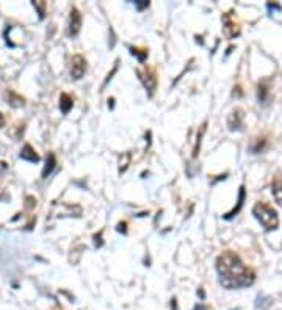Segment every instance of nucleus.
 <instances>
[{
	"instance_id": "obj_6",
	"label": "nucleus",
	"mask_w": 282,
	"mask_h": 310,
	"mask_svg": "<svg viewBox=\"0 0 282 310\" xmlns=\"http://www.w3.org/2000/svg\"><path fill=\"white\" fill-rule=\"evenodd\" d=\"M138 76H140V78H141V81L144 83V86H146L151 93L154 89H156V85H157V78L154 77V74L152 72H149V71H138Z\"/></svg>"
},
{
	"instance_id": "obj_11",
	"label": "nucleus",
	"mask_w": 282,
	"mask_h": 310,
	"mask_svg": "<svg viewBox=\"0 0 282 310\" xmlns=\"http://www.w3.org/2000/svg\"><path fill=\"white\" fill-rule=\"evenodd\" d=\"M72 99L68 96V94H61V97H60V108H61V112L63 113H69V110L72 108Z\"/></svg>"
},
{
	"instance_id": "obj_16",
	"label": "nucleus",
	"mask_w": 282,
	"mask_h": 310,
	"mask_svg": "<svg viewBox=\"0 0 282 310\" xmlns=\"http://www.w3.org/2000/svg\"><path fill=\"white\" fill-rule=\"evenodd\" d=\"M3 125H5V117L2 113H0V127H3Z\"/></svg>"
},
{
	"instance_id": "obj_9",
	"label": "nucleus",
	"mask_w": 282,
	"mask_h": 310,
	"mask_svg": "<svg viewBox=\"0 0 282 310\" xmlns=\"http://www.w3.org/2000/svg\"><path fill=\"white\" fill-rule=\"evenodd\" d=\"M271 191H273V196L276 199V202L279 205H282V179H279V177L275 179V182H273V185H271Z\"/></svg>"
},
{
	"instance_id": "obj_15",
	"label": "nucleus",
	"mask_w": 282,
	"mask_h": 310,
	"mask_svg": "<svg viewBox=\"0 0 282 310\" xmlns=\"http://www.w3.org/2000/svg\"><path fill=\"white\" fill-rule=\"evenodd\" d=\"M136 6H138V10H143V8H148V6H149V2H143V3H136Z\"/></svg>"
},
{
	"instance_id": "obj_13",
	"label": "nucleus",
	"mask_w": 282,
	"mask_h": 310,
	"mask_svg": "<svg viewBox=\"0 0 282 310\" xmlns=\"http://www.w3.org/2000/svg\"><path fill=\"white\" fill-rule=\"evenodd\" d=\"M267 94H268V89L265 86H259V100L260 102H265Z\"/></svg>"
},
{
	"instance_id": "obj_10",
	"label": "nucleus",
	"mask_w": 282,
	"mask_h": 310,
	"mask_svg": "<svg viewBox=\"0 0 282 310\" xmlns=\"http://www.w3.org/2000/svg\"><path fill=\"white\" fill-rule=\"evenodd\" d=\"M55 165H57L55 155H53V154H49L47 161H45V166H44V169H42V177H44V179H47V176L52 172V169L55 168Z\"/></svg>"
},
{
	"instance_id": "obj_7",
	"label": "nucleus",
	"mask_w": 282,
	"mask_h": 310,
	"mask_svg": "<svg viewBox=\"0 0 282 310\" xmlns=\"http://www.w3.org/2000/svg\"><path fill=\"white\" fill-rule=\"evenodd\" d=\"M21 158L27 160V161H32V163H36V161H40V155L35 152V149L32 148L30 144H27V146H24L22 151H21Z\"/></svg>"
},
{
	"instance_id": "obj_2",
	"label": "nucleus",
	"mask_w": 282,
	"mask_h": 310,
	"mask_svg": "<svg viewBox=\"0 0 282 310\" xmlns=\"http://www.w3.org/2000/svg\"><path fill=\"white\" fill-rule=\"evenodd\" d=\"M252 213L256 216V220L265 227V231H276L279 226V216L273 207H270L265 202H259L254 205Z\"/></svg>"
},
{
	"instance_id": "obj_5",
	"label": "nucleus",
	"mask_w": 282,
	"mask_h": 310,
	"mask_svg": "<svg viewBox=\"0 0 282 310\" xmlns=\"http://www.w3.org/2000/svg\"><path fill=\"white\" fill-rule=\"evenodd\" d=\"M223 22H224V33L227 38H235V36H239L240 29H239V24L235 22L232 14H224Z\"/></svg>"
},
{
	"instance_id": "obj_8",
	"label": "nucleus",
	"mask_w": 282,
	"mask_h": 310,
	"mask_svg": "<svg viewBox=\"0 0 282 310\" xmlns=\"http://www.w3.org/2000/svg\"><path fill=\"white\" fill-rule=\"evenodd\" d=\"M242 121H243V112L240 110V108H237V110H234L232 115L229 116L231 130H239L242 127Z\"/></svg>"
},
{
	"instance_id": "obj_1",
	"label": "nucleus",
	"mask_w": 282,
	"mask_h": 310,
	"mask_svg": "<svg viewBox=\"0 0 282 310\" xmlns=\"http://www.w3.org/2000/svg\"><path fill=\"white\" fill-rule=\"evenodd\" d=\"M216 270L220 274V284L227 290H237L254 284L256 274L243 265L237 254L231 251L223 252L216 260Z\"/></svg>"
},
{
	"instance_id": "obj_4",
	"label": "nucleus",
	"mask_w": 282,
	"mask_h": 310,
	"mask_svg": "<svg viewBox=\"0 0 282 310\" xmlns=\"http://www.w3.org/2000/svg\"><path fill=\"white\" fill-rule=\"evenodd\" d=\"M80 27H81V14L77 8H72L71 16H69V25H68V35L71 38H74V36L79 35Z\"/></svg>"
},
{
	"instance_id": "obj_14",
	"label": "nucleus",
	"mask_w": 282,
	"mask_h": 310,
	"mask_svg": "<svg viewBox=\"0 0 282 310\" xmlns=\"http://www.w3.org/2000/svg\"><path fill=\"white\" fill-rule=\"evenodd\" d=\"M33 5L38 8L40 10V14H41V17H44V10H42V6H44V3H40V2H33Z\"/></svg>"
},
{
	"instance_id": "obj_12",
	"label": "nucleus",
	"mask_w": 282,
	"mask_h": 310,
	"mask_svg": "<svg viewBox=\"0 0 282 310\" xmlns=\"http://www.w3.org/2000/svg\"><path fill=\"white\" fill-rule=\"evenodd\" d=\"M243 200H244V187H242V188H240V196H239V202H237V207H235L232 212H229V213H227V215L224 216L226 220H231V218H232L235 213H239V210H240V208L243 207Z\"/></svg>"
},
{
	"instance_id": "obj_3",
	"label": "nucleus",
	"mask_w": 282,
	"mask_h": 310,
	"mask_svg": "<svg viewBox=\"0 0 282 310\" xmlns=\"http://www.w3.org/2000/svg\"><path fill=\"white\" fill-rule=\"evenodd\" d=\"M86 71V60L81 55H74L71 60V77L72 78H81Z\"/></svg>"
},
{
	"instance_id": "obj_17",
	"label": "nucleus",
	"mask_w": 282,
	"mask_h": 310,
	"mask_svg": "<svg viewBox=\"0 0 282 310\" xmlns=\"http://www.w3.org/2000/svg\"><path fill=\"white\" fill-rule=\"evenodd\" d=\"M196 310H208V309L205 306H202V304H198L196 306Z\"/></svg>"
}]
</instances>
